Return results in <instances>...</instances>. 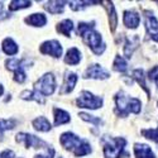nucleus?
<instances>
[{
  "instance_id": "obj_1",
  "label": "nucleus",
  "mask_w": 158,
  "mask_h": 158,
  "mask_svg": "<svg viewBox=\"0 0 158 158\" xmlns=\"http://www.w3.org/2000/svg\"><path fill=\"white\" fill-rule=\"evenodd\" d=\"M94 25H95V22H91V23H78L77 32H78V34L82 37L85 43L91 48V51H93L95 55L100 56L102 52L105 51V44L102 43L101 34L98 33L96 31H94Z\"/></svg>"
},
{
  "instance_id": "obj_2",
  "label": "nucleus",
  "mask_w": 158,
  "mask_h": 158,
  "mask_svg": "<svg viewBox=\"0 0 158 158\" xmlns=\"http://www.w3.org/2000/svg\"><path fill=\"white\" fill-rule=\"evenodd\" d=\"M115 102H116V114L119 116H127L129 113L139 114L142 109V102L137 98H130L123 91H119L115 95Z\"/></svg>"
},
{
  "instance_id": "obj_3",
  "label": "nucleus",
  "mask_w": 158,
  "mask_h": 158,
  "mask_svg": "<svg viewBox=\"0 0 158 158\" xmlns=\"http://www.w3.org/2000/svg\"><path fill=\"white\" fill-rule=\"evenodd\" d=\"M104 157L105 158H119L127 146V140L124 138H110L104 137Z\"/></svg>"
},
{
  "instance_id": "obj_4",
  "label": "nucleus",
  "mask_w": 158,
  "mask_h": 158,
  "mask_svg": "<svg viewBox=\"0 0 158 158\" xmlns=\"http://www.w3.org/2000/svg\"><path fill=\"white\" fill-rule=\"evenodd\" d=\"M55 89H56V80H55V76L52 73L43 75L34 84V90L41 95H43V96L52 95L53 94V91H55Z\"/></svg>"
},
{
  "instance_id": "obj_5",
  "label": "nucleus",
  "mask_w": 158,
  "mask_h": 158,
  "mask_svg": "<svg viewBox=\"0 0 158 158\" xmlns=\"http://www.w3.org/2000/svg\"><path fill=\"white\" fill-rule=\"evenodd\" d=\"M76 104L78 108H86V109H99L102 105V99L99 96H95L90 93V91H82V93L78 95Z\"/></svg>"
},
{
  "instance_id": "obj_6",
  "label": "nucleus",
  "mask_w": 158,
  "mask_h": 158,
  "mask_svg": "<svg viewBox=\"0 0 158 158\" xmlns=\"http://www.w3.org/2000/svg\"><path fill=\"white\" fill-rule=\"evenodd\" d=\"M60 142L62 144V147L64 149L67 151H71L72 153H75L78 148H80L82 146V143L85 140L80 139V137H77L76 134L73 133H70V131H66V133H63L60 138Z\"/></svg>"
},
{
  "instance_id": "obj_7",
  "label": "nucleus",
  "mask_w": 158,
  "mask_h": 158,
  "mask_svg": "<svg viewBox=\"0 0 158 158\" xmlns=\"http://www.w3.org/2000/svg\"><path fill=\"white\" fill-rule=\"evenodd\" d=\"M17 142L18 143H24L25 144V147L29 148V147H34V148H43V149H48L49 146L43 142L42 139H39L37 138L35 135L33 134H28V133H19L17 135Z\"/></svg>"
},
{
  "instance_id": "obj_8",
  "label": "nucleus",
  "mask_w": 158,
  "mask_h": 158,
  "mask_svg": "<svg viewBox=\"0 0 158 158\" xmlns=\"http://www.w3.org/2000/svg\"><path fill=\"white\" fill-rule=\"evenodd\" d=\"M39 51L43 55H49L52 57L58 58L62 55V46L58 41H47L44 43H42V46L39 47Z\"/></svg>"
},
{
  "instance_id": "obj_9",
  "label": "nucleus",
  "mask_w": 158,
  "mask_h": 158,
  "mask_svg": "<svg viewBox=\"0 0 158 158\" xmlns=\"http://www.w3.org/2000/svg\"><path fill=\"white\" fill-rule=\"evenodd\" d=\"M109 76L110 73L104 70L100 64H91L84 73V78H98V80H105Z\"/></svg>"
},
{
  "instance_id": "obj_10",
  "label": "nucleus",
  "mask_w": 158,
  "mask_h": 158,
  "mask_svg": "<svg viewBox=\"0 0 158 158\" xmlns=\"http://www.w3.org/2000/svg\"><path fill=\"white\" fill-rule=\"evenodd\" d=\"M146 29L149 37L158 43V20L149 11H146Z\"/></svg>"
},
{
  "instance_id": "obj_11",
  "label": "nucleus",
  "mask_w": 158,
  "mask_h": 158,
  "mask_svg": "<svg viewBox=\"0 0 158 158\" xmlns=\"http://www.w3.org/2000/svg\"><path fill=\"white\" fill-rule=\"evenodd\" d=\"M123 22H124L125 27H128L130 29H135L139 25L140 18L138 15V13H135L133 10H125L124 15H123Z\"/></svg>"
},
{
  "instance_id": "obj_12",
  "label": "nucleus",
  "mask_w": 158,
  "mask_h": 158,
  "mask_svg": "<svg viewBox=\"0 0 158 158\" xmlns=\"http://www.w3.org/2000/svg\"><path fill=\"white\" fill-rule=\"evenodd\" d=\"M134 154H135V158H156L151 147L142 143H137L134 146Z\"/></svg>"
},
{
  "instance_id": "obj_13",
  "label": "nucleus",
  "mask_w": 158,
  "mask_h": 158,
  "mask_svg": "<svg viewBox=\"0 0 158 158\" xmlns=\"http://www.w3.org/2000/svg\"><path fill=\"white\" fill-rule=\"evenodd\" d=\"M77 82V75L73 72H67L64 76V82H63V87L61 90L62 94H69L73 90L75 85Z\"/></svg>"
},
{
  "instance_id": "obj_14",
  "label": "nucleus",
  "mask_w": 158,
  "mask_h": 158,
  "mask_svg": "<svg viewBox=\"0 0 158 158\" xmlns=\"http://www.w3.org/2000/svg\"><path fill=\"white\" fill-rule=\"evenodd\" d=\"M25 23L29 25H33V27H43L47 23V18L44 14L35 13V14H32L28 18H25Z\"/></svg>"
},
{
  "instance_id": "obj_15",
  "label": "nucleus",
  "mask_w": 158,
  "mask_h": 158,
  "mask_svg": "<svg viewBox=\"0 0 158 158\" xmlns=\"http://www.w3.org/2000/svg\"><path fill=\"white\" fill-rule=\"evenodd\" d=\"M81 60V53L76 47H72L67 51V53L64 56V62L67 64H77Z\"/></svg>"
},
{
  "instance_id": "obj_16",
  "label": "nucleus",
  "mask_w": 158,
  "mask_h": 158,
  "mask_svg": "<svg viewBox=\"0 0 158 158\" xmlns=\"http://www.w3.org/2000/svg\"><path fill=\"white\" fill-rule=\"evenodd\" d=\"M53 114H55V125H62V124H66L71 120L70 118V114L67 111H64L62 109H58V108H55L53 109Z\"/></svg>"
},
{
  "instance_id": "obj_17",
  "label": "nucleus",
  "mask_w": 158,
  "mask_h": 158,
  "mask_svg": "<svg viewBox=\"0 0 158 158\" xmlns=\"http://www.w3.org/2000/svg\"><path fill=\"white\" fill-rule=\"evenodd\" d=\"M102 4H105V8L108 9V13H109V22H110V29L111 32L115 31L116 28V24H118V17H116V13H115V8H114V4L111 2H101Z\"/></svg>"
},
{
  "instance_id": "obj_18",
  "label": "nucleus",
  "mask_w": 158,
  "mask_h": 158,
  "mask_svg": "<svg viewBox=\"0 0 158 158\" xmlns=\"http://www.w3.org/2000/svg\"><path fill=\"white\" fill-rule=\"evenodd\" d=\"M66 2H58V0H53V2H48L44 5V9L47 11H49L51 14H60L63 11Z\"/></svg>"
},
{
  "instance_id": "obj_19",
  "label": "nucleus",
  "mask_w": 158,
  "mask_h": 158,
  "mask_svg": "<svg viewBox=\"0 0 158 158\" xmlns=\"http://www.w3.org/2000/svg\"><path fill=\"white\" fill-rule=\"evenodd\" d=\"M72 29H73V23L70 19H64V20L60 22L58 25H57V32L63 34V35H66V37L71 35Z\"/></svg>"
},
{
  "instance_id": "obj_20",
  "label": "nucleus",
  "mask_w": 158,
  "mask_h": 158,
  "mask_svg": "<svg viewBox=\"0 0 158 158\" xmlns=\"http://www.w3.org/2000/svg\"><path fill=\"white\" fill-rule=\"evenodd\" d=\"M3 51L5 52L6 55L13 56V55H17L18 53L19 48H18L17 43L13 41L11 38H5L4 41H3Z\"/></svg>"
},
{
  "instance_id": "obj_21",
  "label": "nucleus",
  "mask_w": 158,
  "mask_h": 158,
  "mask_svg": "<svg viewBox=\"0 0 158 158\" xmlns=\"http://www.w3.org/2000/svg\"><path fill=\"white\" fill-rule=\"evenodd\" d=\"M32 124L39 131H49L51 130V123L47 120V118H44V116L37 118V119H34L32 122Z\"/></svg>"
},
{
  "instance_id": "obj_22",
  "label": "nucleus",
  "mask_w": 158,
  "mask_h": 158,
  "mask_svg": "<svg viewBox=\"0 0 158 158\" xmlns=\"http://www.w3.org/2000/svg\"><path fill=\"white\" fill-rule=\"evenodd\" d=\"M20 98L23 99V100H35L37 102H41V104H43V95H41L39 93H37L35 90H33V91H23V93L20 94Z\"/></svg>"
},
{
  "instance_id": "obj_23",
  "label": "nucleus",
  "mask_w": 158,
  "mask_h": 158,
  "mask_svg": "<svg viewBox=\"0 0 158 158\" xmlns=\"http://www.w3.org/2000/svg\"><path fill=\"white\" fill-rule=\"evenodd\" d=\"M17 125L14 119H0V140L3 139V134L5 130H11Z\"/></svg>"
},
{
  "instance_id": "obj_24",
  "label": "nucleus",
  "mask_w": 158,
  "mask_h": 158,
  "mask_svg": "<svg viewBox=\"0 0 158 158\" xmlns=\"http://www.w3.org/2000/svg\"><path fill=\"white\" fill-rule=\"evenodd\" d=\"M31 5H32V2H28V0H13L9 4V10L14 11L23 8H29Z\"/></svg>"
},
{
  "instance_id": "obj_25",
  "label": "nucleus",
  "mask_w": 158,
  "mask_h": 158,
  "mask_svg": "<svg viewBox=\"0 0 158 158\" xmlns=\"http://www.w3.org/2000/svg\"><path fill=\"white\" fill-rule=\"evenodd\" d=\"M23 63H24V60H18V58H10V60H6L5 62V66L9 71H17L19 70L20 67H23Z\"/></svg>"
},
{
  "instance_id": "obj_26",
  "label": "nucleus",
  "mask_w": 158,
  "mask_h": 158,
  "mask_svg": "<svg viewBox=\"0 0 158 158\" xmlns=\"http://www.w3.org/2000/svg\"><path fill=\"white\" fill-rule=\"evenodd\" d=\"M133 77L138 81V84L142 86V89L146 91L148 95H151V91L147 89V85H146V81H144V75H143V70H134L133 71Z\"/></svg>"
},
{
  "instance_id": "obj_27",
  "label": "nucleus",
  "mask_w": 158,
  "mask_h": 158,
  "mask_svg": "<svg viewBox=\"0 0 158 158\" xmlns=\"http://www.w3.org/2000/svg\"><path fill=\"white\" fill-rule=\"evenodd\" d=\"M114 70L118 72H125L128 70V64L125 62V60L122 56H116L114 60Z\"/></svg>"
},
{
  "instance_id": "obj_28",
  "label": "nucleus",
  "mask_w": 158,
  "mask_h": 158,
  "mask_svg": "<svg viewBox=\"0 0 158 158\" xmlns=\"http://www.w3.org/2000/svg\"><path fill=\"white\" fill-rule=\"evenodd\" d=\"M70 8L75 11L77 10H82L89 5H93V4H100V2H69Z\"/></svg>"
},
{
  "instance_id": "obj_29",
  "label": "nucleus",
  "mask_w": 158,
  "mask_h": 158,
  "mask_svg": "<svg viewBox=\"0 0 158 158\" xmlns=\"http://www.w3.org/2000/svg\"><path fill=\"white\" fill-rule=\"evenodd\" d=\"M81 118L82 120L85 122H89V123H93L94 125H101L102 124V120L100 119V118H96V116H93V115H89L86 113H80V115H78Z\"/></svg>"
},
{
  "instance_id": "obj_30",
  "label": "nucleus",
  "mask_w": 158,
  "mask_h": 158,
  "mask_svg": "<svg viewBox=\"0 0 158 158\" xmlns=\"http://www.w3.org/2000/svg\"><path fill=\"white\" fill-rule=\"evenodd\" d=\"M142 134L146 137V138H148V139L158 143V128L157 129H143L142 130Z\"/></svg>"
},
{
  "instance_id": "obj_31",
  "label": "nucleus",
  "mask_w": 158,
  "mask_h": 158,
  "mask_svg": "<svg viewBox=\"0 0 158 158\" xmlns=\"http://www.w3.org/2000/svg\"><path fill=\"white\" fill-rule=\"evenodd\" d=\"M23 67H24V66H23ZM23 67H20L19 70H17V71L14 72V80H15L17 82H19V84H22V82L25 81V73H24Z\"/></svg>"
},
{
  "instance_id": "obj_32",
  "label": "nucleus",
  "mask_w": 158,
  "mask_h": 158,
  "mask_svg": "<svg viewBox=\"0 0 158 158\" xmlns=\"http://www.w3.org/2000/svg\"><path fill=\"white\" fill-rule=\"evenodd\" d=\"M148 78L151 81H157L158 80V66H154L153 69L149 70L148 72Z\"/></svg>"
},
{
  "instance_id": "obj_33",
  "label": "nucleus",
  "mask_w": 158,
  "mask_h": 158,
  "mask_svg": "<svg viewBox=\"0 0 158 158\" xmlns=\"http://www.w3.org/2000/svg\"><path fill=\"white\" fill-rule=\"evenodd\" d=\"M53 156H55V149L52 148V147H49L46 151L44 154H37L34 158H53Z\"/></svg>"
},
{
  "instance_id": "obj_34",
  "label": "nucleus",
  "mask_w": 158,
  "mask_h": 158,
  "mask_svg": "<svg viewBox=\"0 0 158 158\" xmlns=\"http://www.w3.org/2000/svg\"><path fill=\"white\" fill-rule=\"evenodd\" d=\"M14 157H15V156H14V152L9 151V149H6V151H4V152L0 153V158H14Z\"/></svg>"
},
{
  "instance_id": "obj_35",
  "label": "nucleus",
  "mask_w": 158,
  "mask_h": 158,
  "mask_svg": "<svg viewBox=\"0 0 158 158\" xmlns=\"http://www.w3.org/2000/svg\"><path fill=\"white\" fill-rule=\"evenodd\" d=\"M3 91H4V89H3L2 84H0V96H2V95H3Z\"/></svg>"
},
{
  "instance_id": "obj_36",
  "label": "nucleus",
  "mask_w": 158,
  "mask_h": 158,
  "mask_svg": "<svg viewBox=\"0 0 158 158\" xmlns=\"http://www.w3.org/2000/svg\"><path fill=\"white\" fill-rule=\"evenodd\" d=\"M3 8H4V5L2 2H0V14H2V11H3Z\"/></svg>"
},
{
  "instance_id": "obj_37",
  "label": "nucleus",
  "mask_w": 158,
  "mask_h": 158,
  "mask_svg": "<svg viewBox=\"0 0 158 158\" xmlns=\"http://www.w3.org/2000/svg\"><path fill=\"white\" fill-rule=\"evenodd\" d=\"M60 158H62V157H60Z\"/></svg>"
}]
</instances>
